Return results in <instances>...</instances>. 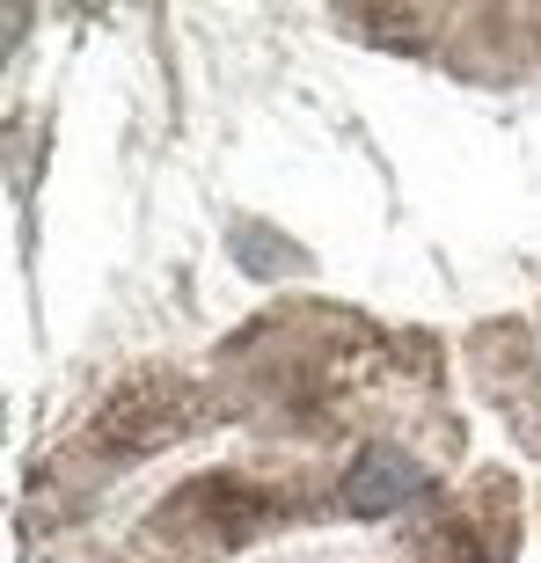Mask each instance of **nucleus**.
I'll return each mask as SVG.
<instances>
[{
	"instance_id": "f257e3e1",
	"label": "nucleus",
	"mask_w": 541,
	"mask_h": 563,
	"mask_svg": "<svg viewBox=\"0 0 541 563\" xmlns=\"http://www.w3.org/2000/svg\"><path fill=\"white\" fill-rule=\"evenodd\" d=\"M417 490H424V468H417L410 454H396V446H374V454L352 468V483H344V505H352L358 520H380V512L410 505Z\"/></svg>"
}]
</instances>
